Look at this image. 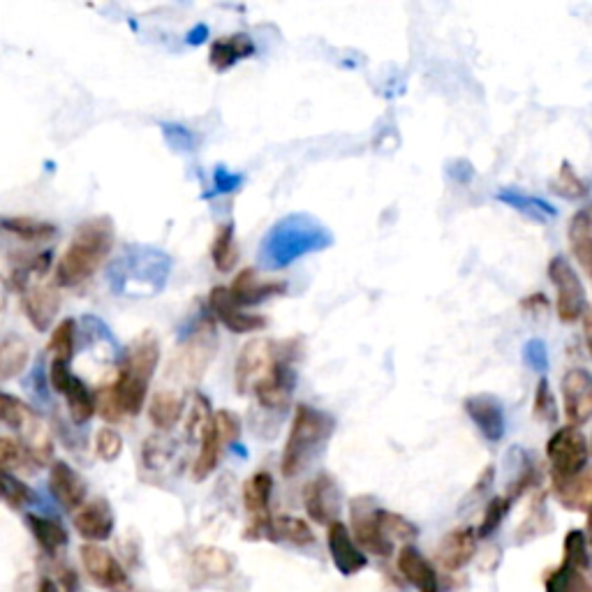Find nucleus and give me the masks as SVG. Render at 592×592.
<instances>
[{
	"mask_svg": "<svg viewBox=\"0 0 592 592\" xmlns=\"http://www.w3.org/2000/svg\"><path fill=\"white\" fill-rule=\"evenodd\" d=\"M525 361L532 368H546V347L542 340H532V343L525 345Z\"/></svg>",
	"mask_w": 592,
	"mask_h": 592,
	"instance_id": "3c124183",
	"label": "nucleus"
},
{
	"mask_svg": "<svg viewBox=\"0 0 592 592\" xmlns=\"http://www.w3.org/2000/svg\"><path fill=\"white\" fill-rule=\"evenodd\" d=\"M160 364V340L153 331H142L132 340L121 368H118L114 387L116 401L121 405L123 417H137L144 410L148 384H151L155 370Z\"/></svg>",
	"mask_w": 592,
	"mask_h": 592,
	"instance_id": "f03ea898",
	"label": "nucleus"
},
{
	"mask_svg": "<svg viewBox=\"0 0 592 592\" xmlns=\"http://www.w3.org/2000/svg\"><path fill=\"white\" fill-rule=\"evenodd\" d=\"M255 54V42L250 40V35L246 33H236V35H227L222 40H216L211 44L209 51V61L213 65V70L225 72L236 65L243 58H250Z\"/></svg>",
	"mask_w": 592,
	"mask_h": 592,
	"instance_id": "393cba45",
	"label": "nucleus"
},
{
	"mask_svg": "<svg viewBox=\"0 0 592 592\" xmlns=\"http://www.w3.org/2000/svg\"><path fill=\"white\" fill-rule=\"evenodd\" d=\"M546 458L551 463V475L555 477H574L588 470L590 449L588 438L581 428L562 426L546 442Z\"/></svg>",
	"mask_w": 592,
	"mask_h": 592,
	"instance_id": "423d86ee",
	"label": "nucleus"
},
{
	"mask_svg": "<svg viewBox=\"0 0 592 592\" xmlns=\"http://www.w3.org/2000/svg\"><path fill=\"white\" fill-rule=\"evenodd\" d=\"M183 412H185L183 396L179 391H172V389L155 391L151 403H148V419H151V424L155 428H160V431H169V428L179 424Z\"/></svg>",
	"mask_w": 592,
	"mask_h": 592,
	"instance_id": "a878e982",
	"label": "nucleus"
},
{
	"mask_svg": "<svg viewBox=\"0 0 592 592\" xmlns=\"http://www.w3.org/2000/svg\"><path fill=\"white\" fill-rule=\"evenodd\" d=\"M518 308L523 310L525 315H544L549 310V299L544 294H530L518 303Z\"/></svg>",
	"mask_w": 592,
	"mask_h": 592,
	"instance_id": "8fccbe9b",
	"label": "nucleus"
},
{
	"mask_svg": "<svg viewBox=\"0 0 592 592\" xmlns=\"http://www.w3.org/2000/svg\"><path fill=\"white\" fill-rule=\"evenodd\" d=\"M477 551V532L472 528H456L442 537L435 551V560L444 572H456L468 565Z\"/></svg>",
	"mask_w": 592,
	"mask_h": 592,
	"instance_id": "412c9836",
	"label": "nucleus"
},
{
	"mask_svg": "<svg viewBox=\"0 0 592 592\" xmlns=\"http://www.w3.org/2000/svg\"><path fill=\"white\" fill-rule=\"evenodd\" d=\"M327 544L333 565H336V569L343 576L359 574L361 569L368 565L366 553L354 544L350 528H347L345 523L333 521L327 525Z\"/></svg>",
	"mask_w": 592,
	"mask_h": 592,
	"instance_id": "2eb2a0df",
	"label": "nucleus"
},
{
	"mask_svg": "<svg viewBox=\"0 0 592 592\" xmlns=\"http://www.w3.org/2000/svg\"><path fill=\"white\" fill-rule=\"evenodd\" d=\"M26 525L28 530H31V535L35 537V542L40 544V549L47 551L49 555H54L68 546V530H65L63 523L56 521V518L28 514Z\"/></svg>",
	"mask_w": 592,
	"mask_h": 592,
	"instance_id": "cd10ccee",
	"label": "nucleus"
},
{
	"mask_svg": "<svg viewBox=\"0 0 592 592\" xmlns=\"http://www.w3.org/2000/svg\"><path fill=\"white\" fill-rule=\"evenodd\" d=\"M532 414H535L537 421H544V424H553L558 412H555V396L551 391V384L546 377L537 382L535 389V403H532Z\"/></svg>",
	"mask_w": 592,
	"mask_h": 592,
	"instance_id": "de8ad7c7",
	"label": "nucleus"
},
{
	"mask_svg": "<svg viewBox=\"0 0 592 592\" xmlns=\"http://www.w3.org/2000/svg\"><path fill=\"white\" fill-rule=\"evenodd\" d=\"M218 336L211 320L199 322V327L185 338V343L174 352L169 375L181 382H197L216 357Z\"/></svg>",
	"mask_w": 592,
	"mask_h": 592,
	"instance_id": "20e7f679",
	"label": "nucleus"
},
{
	"mask_svg": "<svg viewBox=\"0 0 592 592\" xmlns=\"http://www.w3.org/2000/svg\"><path fill=\"white\" fill-rule=\"evenodd\" d=\"M551 190H553V192H558L560 197H567V199H581V197L588 192V185H586V181L581 179L579 174L574 172V167L569 165V162L565 160V162H562V167H560L558 176H555V181H553V185H551Z\"/></svg>",
	"mask_w": 592,
	"mask_h": 592,
	"instance_id": "79ce46f5",
	"label": "nucleus"
},
{
	"mask_svg": "<svg viewBox=\"0 0 592 592\" xmlns=\"http://www.w3.org/2000/svg\"><path fill=\"white\" fill-rule=\"evenodd\" d=\"M463 407L488 442H500L505 438V412H502L498 398L491 394H477L465 398Z\"/></svg>",
	"mask_w": 592,
	"mask_h": 592,
	"instance_id": "f3484780",
	"label": "nucleus"
},
{
	"mask_svg": "<svg viewBox=\"0 0 592 592\" xmlns=\"http://www.w3.org/2000/svg\"><path fill=\"white\" fill-rule=\"evenodd\" d=\"M3 227L7 232L17 234L19 239L24 241H47L51 236H56L58 229L51 225V222H42V220H35V218H5L3 220Z\"/></svg>",
	"mask_w": 592,
	"mask_h": 592,
	"instance_id": "f704fd0d",
	"label": "nucleus"
},
{
	"mask_svg": "<svg viewBox=\"0 0 592 592\" xmlns=\"http://www.w3.org/2000/svg\"><path fill=\"white\" fill-rule=\"evenodd\" d=\"M49 382L54 391L65 396L68 401V410L74 424H86L88 419L95 414V401L93 394L88 391L84 382L79 380L77 375H72L70 364H63V361H51L49 368Z\"/></svg>",
	"mask_w": 592,
	"mask_h": 592,
	"instance_id": "9d476101",
	"label": "nucleus"
},
{
	"mask_svg": "<svg viewBox=\"0 0 592 592\" xmlns=\"http://www.w3.org/2000/svg\"><path fill=\"white\" fill-rule=\"evenodd\" d=\"M287 345H290V340H285V343H276V340L271 338L248 340V343L241 347L234 364L236 394H250V391L255 389V384L278 364V359L285 354Z\"/></svg>",
	"mask_w": 592,
	"mask_h": 592,
	"instance_id": "39448f33",
	"label": "nucleus"
},
{
	"mask_svg": "<svg viewBox=\"0 0 592 592\" xmlns=\"http://www.w3.org/2000/svg\"><path fill=\"white\" fill-rule=\"evenodd\" d=\"M553 481V493L558 502L569 512H583L588 514L590 502H592V475L588 470H583L581 475L574 477H555Z\"/></svg>",
	"mask_w": 592,
	"mask_h": 592,
	"instance_id": "5701e85b",
	"label": "nucleus"
},
{
	"mask_svg": "<svg viewBox=\"0 0 592 592\" xmlns=\"http://www.w3.org/2000/svg\"><path fill=\"white\" fill-rule=\"evenodd\" d=\"M377 523H380L384 537H387L391 544H394L396 539H401V542H412L419 532L417 525L407 521L405 516L387 512V509H377Z\"/></svg>",
	"mask_w": 592,
	"mask_h": 592,
	"instance_id": "58836bf2",
	"label": "nucleus"
},
{
	"mask_svg": "<svg viewBox=\"0 0 592 592\" xmlns=\"http://www.w3.org/2000/svg\"><path fill=\"white\" fill-rule=\"evenodd\" d=\"M0 500H5L12 507H26L35 500V493L28 488L24 481L14 479L10 472L0 470Z\"/></svg>",
	"mask_w": 592,
	"mask_h": 592,
	"instance_id": "37998d69",
	"label": "nucleus"
},
{
	"mask_svg": "<svg viewBox=\"0 0 592 592\" xmlns=\"http://www.w3.org/2000/svg\"><path fill=\"white\" fill-rule=\"evenodd\" d=\"M509 507H512V498H505V495H498V498H493L491 502H488L484 518H481V523H479V530H475L477 539L491 537L493 532L500 528V523L505 521V516L509 514Z\"/></svg>",
	"mask_w": 592,
	"mask_h": 592,
	"instance_id": "c03bdc74",
	"label": "nucleus"
},
{
	"mask_svg": "<svg viewBox=\"0 0 592 592\" xmlns=\"http://www.w3.org/2000/svg\"><path fill=\"white\" fill-rule=\"evenodd\" d=\"M28 461H31V458H28L26 449L21 447L17 440L0 438V470L10 472V470L26 468Z\"/></svg>",
	"mask_w": 592,
	"mask_h": 592,
	"instance_id": "09e8293b",
	"label": "nucleus"
},
{
	"mask_svg": "<svg viewBox=\"0 0 592 592\" xmlns=\"http://www.w3.org/2000/svg\"><path fill=\"white\" fill-rule=\"evenodd\" d=\"M567 236H569V246H572L576 262H579L583 273L590 276V271H592V218L586 209L579 211L572 220H569Z\"/></svg>",
	"mask_w": 592,
	"mask_h": 592,
	"instance_id": "bb28decb",
	"label": "nucleus"
},
{
	"mask_svg": "<svg viewBox=\"0 0 592 592\" xmlns=\"http://www.w3.org/2000/svg\"><path fill=\"white\" fill-rule=\"evenodd\" d=\"M74 528L88 544L105 542L114 532V512L105 498L84 502L74 514Z\"/></svg>",
	"mask_w": 592,
	"mask_h": 592,
	"instance_id": "dca6fc26",
	"label": "nucleus"
},
{
	"mask_svg": "<svg viewBox=\"0 0 592 592\" xmlns=\"http://www.w3.org/2000/svg\"><path fill=\"white\" fill-rule=\"evenodd\" d=\"M202 444H199V454L195 458V463H192V479L195 481H204L206 477H211L213 472H216L218 463H220V456H222V442L213 431V426L209 424V428L202 433Z\"/></svg>",
	"mask_w": 592,
	"mask_h": 592,
	"instance_id": "7c9ffc66",
	"label": "nucleus"
},
{
	"mask_svg": "<svg viewBox=\"0 0 592 592\" xmlns=\"http://www.w3.org/2000/svg\"><path fill=\"white\" fill-rule=\"evenodd\" d=\"M549 278L555 287V313L562 322H576L588 313L586 287L565 257H553Z\"/></svg>",
	"mask_w": 592,
	"mask_h": 592,
	"instance_id": "0eeeda50",
	"label": "nucleus"
},
{
	"mask_svg": "<svg viewBox=\"0 0 592 592\" xmlns=\"http://www.w3.org/2000/svg\"><path fill=\"white\" fill-rule=\"evenodd\" d=\"M562 401L569 426L581 428L592 414V380L586 368H572L562 377Z\"/></svg>",
	"mask_w": 592,
	"mask_h": 592,
	"instance_id": "f8f14e48",
	"label": "nucleus"
},
{
	"mask_svg": "<svg viewBox=\"0 0 592 592\" xmlns=\"http://www.w3.org/2000/svg\"><path fill=\"white\" fill-rule=\"evenodd\" d=\"M273 234H278L276 241L266 243V255L271 257V266H283L287 262H292L294 257H299L308 250L317 248L315 243V234L306 232L303 225H296V234H294V225H280L273 229Z\"/></svg>",
	"mask_w": 592,
	"mask_h": 592,
	"instance_id": "6ab92c4d",
	"label": "nucleus"
},
{
	"mask_svg": "<svg viewBox=\"0 0 592 592\" xmlns=\"http://www.w3.org/2000/svg\"><path fill=\"white\" fill-rule=\"evenodd\" d=\"M81 565H84L88 579L105 592H130L132 581L125 567L105 546L84 544L81 546Z\"/></svg>",
	"mask_w": 592,
	"mask_h": 592,
	"instance_id": "6e6552de",
	"label": "nucleus"
},
{
	"mask_svg": "<svg viewBox=\"0 0 592 592\" xmlns=\"http://www.w3.org/2000/svg\"><path fill=\"white\" fill-rule=\"evenodd\" d=\"M192 562L204 576H213V579H220V576H227L234 569V558L227 551L216 549V546H199L192 553Z\"/></svg>",
	"mask_w": 592,
	"mask_h": 592,
	"instance_id": "72a5a7b5",
	"label": "nucleus"
},
{
	"mask_svg": "<svg viewBox=\"0 0 592 592\" xmlns=\"http://www.w3.org/2000/svg\"><path fill=\"white\" fill-rule=\"evenodd\" d=\"M546 592H592L586 572L560 565L546 579Z\"/></svg>",
	"mask_w": 592,
	"mask_h": 592,
	"instance_id": "c9c22d12",
	"label": "nucleus"
},
{
	"mask_svg": "<svg viewBox=\"0 0 592 592\" xmlns=\"http://www.w3.org/2000/svg\"><path fill=\"white\" fill-rule=\"evenodd\" d=\"M350 516L354 544L364 546L368 553L377 555V558H389L391 551H394V544L384 537L380 523H377V507H373L370 498L352 500Z\"/></svg>",
	"mask_w": 592,
	"mask_h": 592,
	"instance_id": "9b49d317",
	"label": "nucleus"
},
{
	"mask_svg": "<svg viewBox=\"0 0 592 592\" xmlns=\"http://www.w3.org/2000/svg\"><path fill=\"white\" fill-rule=\"evenodd\" d=\"M114 236V222L107 216L91 218L79 225L68 250L58 259L56 283L61 287H77L91 280L114 248Z\"/></svg>",
	"mask_w": 592,
	"mask_h": 592,
	"instance_id": "f257e3e1",
	"label": "nucleus"
},
{
	"mask_svg": "<svg viewBox=\"0 0 592 592\" xmlns=\"http://www.w3.org/2000/svg\"><path fill=\"white\" fill-rule=\"evenodd\" d=\"M35 592H61V588H58V583L54 579L44 576V579H40V583H37Z\"/></svg>",
	"mask_w": 592,
	"mask_h": 592,
	"instance_id": "603ef678",
	"label": "nucleus"
},
{
	"mask_svg": "<svg viewBox=\"0 0 592 592\" xmlns=\"http://www.w3.org/2000/svg\"><path fill=\"white\" fill-rule=\"evenodd\" d=\"M211 426L220 438L222 447H227V444H232L241 438V428H243L241 417L232 410H225V407H222V410H218V412H213Z\"/></svg>",
	"mask_w": 592,
	"mask_h": 592,
	"instance_id": "a18cd8bd",
	"label": "nucleus"
},
{
	"mask_svg": "<svg viewBox=\"0 0 592 592\" xmlns=\"http://www.w3.org/2000/svg\"><path fill=\"white\" fill-rule=\"evenodd\" d=\"M95 454H98L102 461L114 463L118 456L123 454V438L116 428L102 426L98 433H95Z\"/></svg>",
	"mask_w": 592,
	"mask_h": 592,
	"instance_id": "49530a36",
	"label": "nucleus"
},
{
	"mask_svg": "<svg viewBox=\"0 0 592 592\" xmlns=\"http://www.w3.org/2000/svg\"><path fill=\"white\" fill-rule=\"evenodd\" d=\"M37 414L28 407L24 401H19L17 396L3 394L0 391V424L17 428V431H24L28 424H33Z\"/></svg>",
	"mask_w": 592,
	"mask_h": 592,
	"instance_id": "e433bc0d",
	"label": "nucleus"
},
{
	"mask_svg": "<svg viewBox=\"0 0 592 592\" xmlns=\"http://www.w3.org/2000/svg\"><path fill=\"white\" fill-rule=\"evenodd\" d=\"M49 491L58 500V505L68 512L77 509L86 502V481L68 463L56 461L49 470Z\"/></svg>",
	"mask_w": 592,
	"mask_h": 592,
	"instance_id": "aec40b11",
	"label": "nucleus"
},
{
	"mask_svg": "<svg viewBox=\"0 0 592 592\" xmlns=\"http://www.w3.org/2000/svg\"><path fill=\"white\" fill-rule=\"evenodd\" d=\"M227 290L236 306H255V303L271 299V296H283L287 292V283L276 278H259L255 269H243Z\"/></svg>",
	"mask_w": 592,
	"mask_h": 592,
	"instance_id": "a211bd4d",
	"label": "nucleus"
},
{
	"mask_svg": "<svg viewBox=\"0 0 592 592\" xmlns=\"http://www.w3.org/2000/svg\"><path fill=\"white\" fill-rule=\"evenodd\" d=\"M565 549H562V565L588 572L590 567V551H588V537L583 530H569L565 535Z\"/></svg>",
	"mask_w": 592,
	"mask_h": 592,
	"instance_id": "4c0bfd02",
	"label": "nucleus"
},
{
	"mask_svg": "<svg viewBox=\"0 0 592 592\" xmlns=\"http://www.w3.org/2000/svg\"><path fill=\"white\" fill-rule=\"evenodd\" d=\"M294 343L296 340H290V345H287L283 357L278 359V364L255 384L253 391L257 401L266 410H285L292 401V391L296 384V375L292 370V359L296 357V350L292 347Z\"/></svg>",
	"mask_w": 592,
	"mask_h": 592,
	"instance_id": "1a4fd4ad",
	"label": "nucleus"
},
{
	"mask_svg": "<svg viewBox=\"0 0 592 592\" xmlns=\"http://www.w3.org/2000/svg\"><path fill=\"white\" fill-rule=\"evenodd\" d=\"M74 320H63L58 327L54 329L49 338L47 352L51 354V361H63V364H70L72 354H74Z\"/></svg>",
	"mask_w": 592,
	"mask_h": 592,
	"instance_id": "ea45409f",
	"label": "nucleus"
},
{
	"mask_svg": "<svg viewBox=\"0 0 592 592\" xmlns=\"http://www.w3.org/2000/svg\"><path fill=\"white\" fill-rule=\"evenodd\" d=\"M398 572L417 592H440L438 572L412 544H405L398 553Z\"/></svg>",
	"mask_w": 592,
	"mask_h": 592,
	"instance_id": "4be33fe9",
	"label": "nucleus"
},
{
	"mask_svg": "<svg viewBox=\"0 0 592 592\" xmlns=\"http://www.w3.org/2000/svg\"><path fill=\"white\" fill-rule=\"evenodd\" d=\"M211 259L220 273H229L239 262V246H236L232 222H225V225L216 229V236H213L211 243Z\"/></svg>",
	"mask_w": 592,
	"mask_h": 592,
	"instance_id": "2f4dec72",
	"label": "nucleus"
},
{
	"mask_svg": "<svg viewBox=\"0 0 592 592\" xmlns=\"http://www.w3.org/2000/svg\"><path fill=\"white\" fill-rule=\"evenodd\" d=\"M31 361V345L21 336H5L0 340V382L14 380Z\"/></svg>",
	"mask_w": 592,
	"mask_h": 592,
	"instance_id": "c85d7f7f",
	"label": "nucleus"
},
{
	"mask_svg": "<svg viewBox=\"0 0 592 592\" xmlns=\"http://www.w3.org/2000/svg\"><path fill=\"white\" fill-rule=\"evenodd\" d=\"M211 417L213 412H211L209 398L197 391V394L192 396V403L188 407V417H185V428H188L190 438H202V433L211 424Z\"/></svg>",
	"mask_w": 592,
	"mask_h": 592,
	"instance_id": "a19ab883",
	"label": "nucleus"
},
{
	"mask_svg": "<svg viewBox=\"0 0 592 592\" xmlns=\"http://www.w3.org/2000/svg\"><path fill=\"white\" fill-rule=\"evenodd\" d=\"M303 505L315 523L329 525L336 521L340 509V493L331 475H317L303 488Z\"/></svg>",
	"mask_w": 592,
	"mask_h": 592,
	"instance_id": "4468645a",
	"label": "nucleus"
},
{
	"mask_svg": "<svg viewBox=\"0 0 592 592\" xmlns=\"http://www.w3.org/2000/svg\"><path fill=\"white\" fill-rule=\"evenodd\" d=\"M333 428H336V421L327 412L315 410L306 403L296 405L290 435H287L283 458H280V472L285 477L299 475L306 468L310 456L315 454V449L329 440Z\"/></svg>",
	"mask_w": 592,
	"mask_h": 592,
	"instance_id": "7ed1b4c3",
	"label": "nucleus"
},
{
	"mask_svg": "<svg viewBox=\"0 0 592 592\" xmlns=\"http://www.w3.org/2000/svg\"><path fill=\"white\" fill-rule=\"evenodd\" d=\"M271 539L287 542L292 546H310L315 542V532L299 516H276L271 521Z\"/></svg>",
	"mask_w": 592,
	"mask_h": 592,
	"instance_id": "473e14b6",
	"label": "nucleus"
},
{
	"mask_svg": "<svg viewBox=\"0 0 592 592\" xmlns=\"http://www.w3.org/2000/svg\"><path fill=\"white\" fill-rule=\"evenodd\" d=\"M273 493V477L266 470L255 472L246 484H243V505L250 518L269 516V502Z\"/></svg>",
	"mask_w": 592,
	"mask_h": 592,
	"instance_id": "c756f323",
	"label": "nucleus"
},
{
	"mask_svg": "<svg viewBox=\"0 0 592 592\" xmlns=\"http://www.w3.org/2000/svg\"><path fill=\"white\" fill-rule=\"evenodd\" d=\"M24 308L33 327L37 331H47L61 308V296L54 285H35L24 296Z\"/></svg>",
	"mask_w": 592,
	"mask_h": 592,
	"instance_id": "b1692460",
	"label": "nucleus"
},
{
	"mask_svg": "<svg viewBox=\"0 0 592 592\" xmlns=\"http://www.w3.org/2000/svg\"><path fill=\"white\" fill-rule=\"evenodd\" d=\"M209 308L211 313L216 315V320L222 322V327L229 329L232 333H253V331H262L266 329V320L264 315H255V313H246L241 306H236V301L232 299L227 287H213L209 294Z\"/></svg>",
	"mask_w": 592,
	"mask_h": 592,
	"instance_id": "ddd939ff",
	"label": "nucleus"
}]
</instances>
